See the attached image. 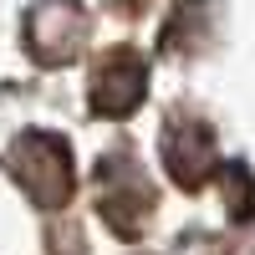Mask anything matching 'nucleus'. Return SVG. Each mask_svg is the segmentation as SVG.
Returning a JSON list of instances; mask_svg holds the SVG:
<instances>
[{"label":"nucleus","instance_id":"nucleus-1","mask_svg":"<svg viewBox=\"0 0 255 255\" xmlns=\"http://www.w3.org/2000/svg\"><path fill=\"white\" fill-rule=\"evenodd\" d=\"M5 174L26 189V199L36 209H67L72 189H77L72 143L61 133H51V128H26V133L5 148Z\"/></svg>","mask_w":255,"mask_h":255},{"label":"nucleus","instance_id":"nucleus-2","mask_svg":"<svg viewBox=\"0 0 255 255\" xmlns=\"http://www.w3.org/2000/svg\"><path fill=\"white\" fill-rule=\"evenodd\" d=\"M158 209V189L128 143L97 158V215L118 240H138Z\"/></svg>","mask_w":255,"mask_h":255},{"label":"nucleus","instance_id":"nucleus-3","mask_svg":"<svg viewBox=\"0 0 255 255\" xmlns=\"http://www.w3.org/2000/svg\"><path fill=\"white\" fill-rule=\"evenodd\" d=\"M92 36V20L82 10V0H31L26 20H20V41L36 67H67L82 56Z\"/></svg>","mask_w":255,"mask_h":255},{"label":"nucleus","instance_id":"nucleus-4","mask_svg":"<svg viewBox=\"0 0 255 255\" xmlns=\"http://www.w3.org/2000/svg\"><path fill=\"white\" fill-rule=\"evenodd\" d=\"M163 168H168V179H174L179 189H204L215 174H225V163H220V138H215V128H209L204 118L194 113H174L163 123Z\"/></svg>","mask_w":255,"mask_h":255},{"label":"nucleus","instance_id":"nucleus-5","mask_svg":"<svg viewBox=\"0 0 255 255\" xmlns=\"http://www.w3.org/2000/svg\"><path fill=\"white\" fill-rule=\"evenodd\" d=\"M148 97V56L138 46H113L92 61V77H87V102L97 118H113L123 123L128 113Z\"/></svg>","mask_w":255,"mask_h":255},{"label":"nucleus","instance_id":"nucleus-6","mask_svg":"<svg viewBox=\"0 0 255 255\" xmlns=\"http://www.w3.org/2000/svg\"><path fill=\"white\" fill-rule=\"evenodd\" d=\"M209 41H215V0H179L158 31V46L168 56H199Z\"/></svg>","mask_w":255,"mask_h":255},{"label":"nucleus","instance_id":"nucleus-7","mask_svg":"<svg viewBox=\"0 0 255 255\" xmlns=\"http://www.w3.org/2000/svg\"><path fill=\"white\" fill-rule=\"evenodd\" d=\"M220 179L230 184V215H235V220H250V209H255V194H250V168H245V163H230Z\"/></svg>","mask_w":255,"mask_h":255},{"label":"nucleus","instance_id":"nucleus-8","mask_svg":"<svg viewBox=\"0 0 255 255\" xmlns=\"http://www.w3.org/2000/svg\"><path fill=\"white\" fill-rule=\"evenodd\" d=\"M108 5H113L118 15H143V5H148V0H108Z\"/></svg>","mask_w":255,"mask_h":255}]
</instances>
